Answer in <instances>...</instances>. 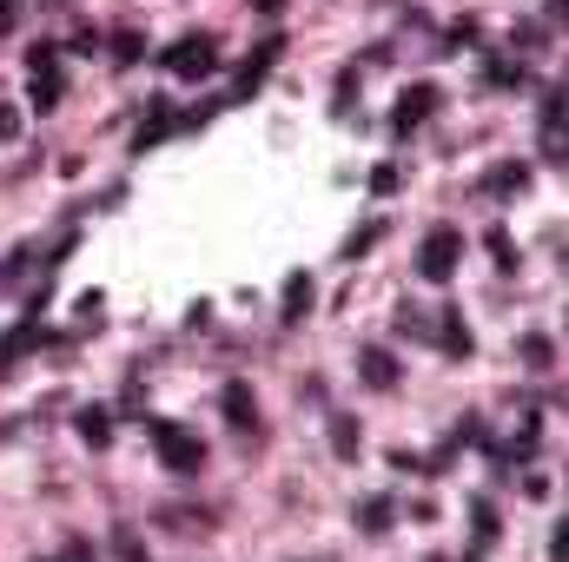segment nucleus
Listing matches in <instances>:
<instances>
[{"instance_id": "obj_1", "label": "nucleus", "mask_w": 569, "mask_h": 562, "mask_svg": "<svg viewBox=\"0 0 569 562\" xmlns=\"http://www.w3.org/2000/svg\"><path fill=\"white\" fill-rule=\"evenodd\" d=\"M159 60H166L172 80H212V73H219V47H212V33H186V40H172Z\"/></svg>"}, {"instance_id": "obj_2", "label": "nucleus", "mask_w": 569, "mask_h": 562, "mask_svg": "<svg viewBox=\"0 0 569 562\" xmlns=\"http://www.w3.org/2000/svg\"><path fill=\"white\" fill-rule=\"evenodd\" d=\"M457 245H463V239H457V232H450V225H437V232H430L425 239V252H418V272H425V279H450V272H457Z\"/></svg>"}, {"instance_id": "obj_3", "label": "nucleus", "mask_w": 569, "mask_h": 562, "mask_svg": "<svg viewBox=\"0 0 569 562\" xmlns=\"http://www.w3.org/2000/svg\"><path fill=\"white\" fill-rule=\"evenodd\" d=\"M60 107V60L53 47H33V113H53Z\"/></svg>"}, {"instance_id": "obj_4", "label": "nucleus", "mask_w": 569, "mask_h": 562, "mask_svg": "<svg viewBox=\"0 0 569 562\" xmlns=\"http://www.w3.org/2000/svg\"><path fill=\"white\" fill-rule=\"evenodd\" d=\"M159 456H166L179 476H192V470L206 463V443H199V436H186V430H166V423H159Z\"/></svg>"}, {"instance_id": "obj_5", "label": "nucleus", "mask_w": 569, "mask_h": 562, "mask_svg": "<svg viewBox=\"0 0 569 562\" xmlns=\"http://www.w3.org/2000/svg\"><path fill=\"white\" fill-rule=\"evenodd\" d=\"M437 107H443V100H437V87H411V93L398 100V113H391V127H398V133H418V127H425V120L437 113Z\"/></svg>"}, {"instance_id": "obj_6", "label": "nucleus", "mask_w": 569, "mask_h": 562, "mask_svg": "<svg viewBox=\"0 0 569 562\" xmlns=\"http://www.w3.org/2000/svg\"><path fill=\"white\" fill-rule=\"evenodd\" d=\"M358 364H365V384H371V391H398V358H391V351H378V344H371Z\"/></svg>"}, {"instance_id": "obj_7", "label": "nucleus", "mask_w": 569, "mask_h": 562, "mask_svg": "<svg viewBox=\"0 0 569 562\" xmlns=\"http://www.w3.org/2000/svg\"><path fill=\"white\" fill-rule=\"evenodd\" d=\"M279 53H284V40H266V47H252V60H246V80H239V93H252V87L266 80V67H272Z\"/></svg>"}, {"instance_id": "obj_8", "label": "nucleus", "mask_w": 569, "mask_h": 562, "mask_svg": "<svg viewBox=\"0 0 569 562\" xmlns=\"http://www.w3.org/2000/svg\"><path fill=\"white\" fill-rule=\"evenodd\" d=\"M391 516H398V510H391L385 496H365V503H358V523H365V536H385V530H391Z\"/></svg>"}, {"instance_id": "obj_9", "label": "nucleus", "mask_w": 569, "mask_h": 562, "mask_svg": "<svg viewBox=\"0 0 569 562\" xmlns=\"http://www.w3.org/2000/svg\"><path fill=\"white\" fill-rule=\"evenodd\" d=\"M305 304H311V279H291V284H284V324H298V318H305Z\"/></svg>"}, {"instance_id": "obj_10", "label": "nucleus", "mask_w": 569, "mask_h": 562, "mask_svg": "<svg viewBox=\"0 0 569 562\" xmlns=\"http://www.w3.org/2000/svg\"><path fill=\"white\" fill-rule=\"evenodd\" d=\"M443 351H450V358H463V351H470V331L457 324V311H443Z\"/></svg>"}, {"instance_id": "obj_11", "label": "nucleus", "mask_w": 569, "mask_h": 562, "mask_svg": "<svg viewBox=\"0 0 569 562\" xmlns=\"http://www.w3.org/2000/svg\"><path fill=\"white\" fill-rule=\"evenodd\" d=\"M523 358H530L537 371H550V364H557V344H550V338H523Z\"/></svg>"}, {"instance_id": "obj_12", "label": "nucleus", "mask_w": 569, "mask_h": 562, "mask_svg": "<svg viewBox=\"0 0 569 562\" xmlns=\"http://www.w3.org/2000/svg\"><path fill=\"white\" fill-rule=\"evenodd\" d=\"M226 404H232L239 430H259V423H252V398H246V384H232V391H226Z\"/></svg>"}, {"instance_id": "obj_13", "label": "nucleus", "mask_w": 569, "mask_h": 562, "mask_svg": "<svg viewBox=\"0 0 569 562\" xmlns=\"http://www.w3.org/2000/svg\"><path fill=\"white\" fill-rule=\"evenodd\" d=\"M80 436L100 450V443H107V411H87V418H80Z\"/></svg>"}, {"instance_id": "obj_14", "label": "nucleus", "mask_w": 569, "mask_h": 562, "mask_svg": "<svg viewBox=\"0 0 569 562\" xmlns=\"http://www.w3.org/2000/svg\"><path fill=\"white\" fill-rule=\"evenodd\" d=\"M483 543H497V510H490V503H477V550H483Z\"/></svg>"}, {"instance_id": "obj_15", "label": "nucleus", "mask_w": 569, "mask_h": 562, "mask_svg": "<svg viewBox=\"0 0 569 562\" xmlns=\"http://www.w3.org/2000/svg\"><path fill=\"white\" fill-rule=\"evenodd\" d=\"M166 127H172V113H152V120H146V127H140V140H133V145H140V152H146V145H152V140H166Z\"/></svg>"}, {"instance_id": "obj_16", "label": "nucleus", "mask_w": 569, "mask_h": 562, "mask_svg": "<svg viewBox=\"0 0 569 562\" xmlns=\"http://www.w3.org/2000/svg\"><path fill=\"white\" fill-rule=\"evenodd\" d=\"M113 60L133 67V60H140V33H120V40H113Z\"/></svg>"}, {"instance_id": "obj_17", "label": "nucleus", "mask_w": 569, "mask_h": 562, "mask_svg": "<svg viewBox=\"0 0 569 562\" xmlns=\"http://www.w3.org/2000/svg\"><path fill=\"white\" fill-rule=\"evenodd\" d=\"M338 423V430H331V436H338V456H351V450H358V430H351V418H331Z\"/></svg>"}, {"instance_id": "obj_18", "label": "nucleus", "mask_w": 569, "mask_h": 562, "mask_svg": "<svg viewBox=\"0 0 569 562\" xmlns=\"http://www.w3.org/2000/svg\"><path fill=\"white\" fill-rule=\"evenodd\" d=\"M13 133H20V113H7V107H0V140H13Z\"/></svg>"}, {"instance_id": "obj_19", "label": "nucleus", "mask_w": 569, "mask_h": 562, "mask_svg": "<svg viewBox=\"0 0 569 562\" xmlns=\"http://www.w3.org/2000/svg\"><path fill=\"white\" fill-rule=\"evenodd\" d=\"M252 13H284V0H252Z\"/></svg>"}, {"instance_id": "obj_20", "label": "nucleus", "mask_w": 569, "mask_h": 562, "mask_svg": "<svg viewBox=\"0 0 569 562\" xmlns=\"http://www.w3.org/2000/svg\"><path fill=\"white\" fill-rule=\"evenodd\" d=\"M7 27H13V0H0V33H7Z\"/></svg>"}]
</instances>
